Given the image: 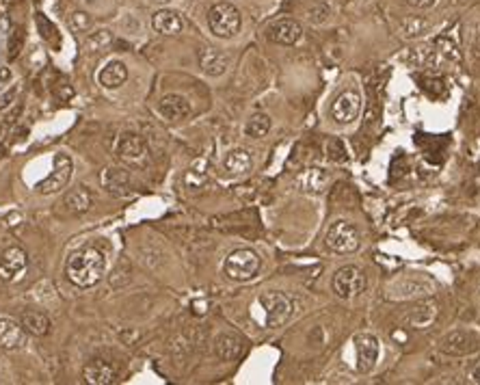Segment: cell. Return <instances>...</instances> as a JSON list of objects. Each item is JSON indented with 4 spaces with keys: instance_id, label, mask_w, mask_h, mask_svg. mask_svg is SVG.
<instances>
[{
    "instance_id": "1",
    "label": "cell",
    "mask_w": 480,
    "mask_h": 385,
    "mask_svg": "<svg viewBox=\"0 0 480 385\" xmlns=\"http://www.w3.org/2000/svg\"><path fill=\"white\" fill-rule=\"evenodd\" d=\"M106 273V256L98 247H82L70 253L65 262V277L76 288H93Z\"/></svg>"
},
{
    "instance_id": "2",
    "label": "cell",
    "mask_w": 480,
    "mask_h": 385,
    "mask_svg": "<svg viewBox=\"0 0 480 385\" xmlns=\"http://www.w3.org/2000/svg\"><path fill=\"white\" fill-rule=\"evenodd\" d=\"M240 11L229 5V3H216L210 11H208V26L212 35L221 37V39H231L238 31H240Z\"/></svg>"
},
{
    "instance_id": "3",
    "label": "cell",
    "mask_w": 480,
    "mask_h": 385,
    "mask_svg": "<svg viewBox=\"0 0 480 385\" xmlns=\"http://www.w3.org/2000/svg\"><path fill=\"white\" fill-rule=\"evenodd\" d=\"M223 271L234 282H249L260 271V258L251 249H236L225 258Z\"/></svg>"
},
{
    "instance_id": "4",
    "label": "cell",
    "mask_w": 480,
    "mask_h": 385,
    "mask_svg": "<svg viewBox=\"0 0 480 385\" xmlns=\"http://www.w3.org/2000/svg\"><path fill=\"white\" fill-rule=\"evenodd\" d=\"M359 232L353 223L349 221H336L331 227H329L327 236H325V245L329 251L333 253H353L359 249Z\"/></svg>"
},
{
    "instance_id": "5",
    "label": "cell",
    "mask_w": 480,
    "mask_h": 385,
    "mask_svg": "<svg viewBox=\"0 0 480 385\" xmlns=\"http://www.w3.org/2000/svg\"><path fill=\"white\" fill-rule=\"evenodd\" d=\"M72 173H74V162L67 154H57L54 156V169L52 173L41 180L37 184V192L39 195H52V192H59L63 190L72 180Z\"/></svg>"
},
{
    "instance_id": "6",
    "label": "cell",
    "mask_w": 480,
    "mask_h": 385,
    "mask_svg": "<svg viewBox=\"0 0 480 385\" xmlns=\"http://www.w3.org/2000/svg\"><path fill=\"white\" fill-rule=\"evenodd\" d=\"M366 290V275L357 266H342L333 275V293L340 299H353Z\"/></svg>"
},
{
    "instance_id": "7",
    "label": "cell",
    "mask_w": 480,
    "mask_h": 385,
    "mask_svg": "<svg viewBox=\"0 0 480 385\" xmlns=\"http://www.w3.org/2000/svg\"><path fill=\"white\" fill-rule=\"evenodd\" d=\"M26 269H29V256L20 247H7L5 251H0V282L13 284L22 280Z\"/></svg>"
},
{
    "instance_id": "8",
    "label": "cell",
    "mask_w": 480,
    "mask_h": 385,
    "mask_svg": "<svg viewBox=\"0 0 480 385\" xmlns=\"http://www.w3.org/2000/svg\"><path fill=\"white\" fill-rule=\"evenodd\" d=\"M260 306L264 308L266 314V325L270 329H275L279 325H283L292 314V301L288 299L286 295L279 293H268L260 297Z\"/></svg>"
},
{
    "instance_id": "9",
    "label": "cell",
    "mask_w": 480,
    "mask_h": 385,
    "mask_svg": "<svg viewBox=\"0 0 480 385\" xmlns=\"http://www.w3.org/2000/svg\"><path fill=\"white\" fill-rule=\"evenodd\" d=\"M82 381L89 385H113L119 381V370L115 364L102 357H95L85 368H82Z\"/></svg>"
},
{
    "instance_id": "10",
    "label": "cell",
    "mask_w": 480,
    "mask_h": 385,
    "mask_svg": "<svg viewBox=\"0 0 480 385\" xmlns=\"http://www.w3.org/2000/svg\"><path fill=\"white\" fill-rule=\"evenodd\" d=\"M359 111H362V95L357 91L340 93L336 102L331 104V117L338 123H353L359 117Z\"/></svg>"
},
{
    "instance_id": "11",
    "label": "cell",
    "mask_w": 480,
    "mask_h": 385,
    "mask_svg": "<svg viewBox=\"0 0 480 385\" xmlns=\"http://www.w3.org/2000/svg\"><path fill=\"white\" fill-rule=\"evenodd\" d=\"M355 353H357V370L370 373L379 360V340L372 334H357L355 336Z\"/></svg>"
},
{
    "instance_id": "12",
    "label": "cell",
    "mask_w": 480,
    "mask_h": 385,
    "mask_svg": "<svg viewBox=\"0 0 480 385\" xmlns=\"http://www.w3.org/2000/svg\"><path fill=\"white\" fill-rule=\"evenodd\" d=\"M266 39L279 46H292L301 39V26L294 20H279L266 29Z\"/></svg>"
},
{
    "instance_id": "13",
    "label": "cell",
    "mask_w": 480,
    "mask_h": 385,
    "mask_svg": "<svg viewBox=\"0 0 480 385\" xmlns=\"http://www.w3.org/2000/svg\"><path fill=\"white\" fill-rule=\"evenodd\" d=\"M26 345V332L11 319H0V349L18 351Z\"/></svg>"
},
{
    "instance_id": "14",
    "label": "cell",
    "mask_w": 480,
    "mask_h": 385,
    "mask_svg": "<svg viewBox=\"0 0 480 385\" xmlns=\"http://www.w3.org/2000/svg\"><path fill=\"white\" fill-rule=\"evenodd\" d=\"M115 152L117 156L123 160V162H139L145 154H147V149H145V143L141 136H136V134H121L119 136V141H117V147H115Z\"/></svg>"
},
{
    "instance_id": "15",
    "label": "cell",
    "mask_w": 480,
    "mask_h": 385,
    "mask_svg": "<svg viewBox=\"0 0 480 385\" xmlns=\"http://www.w3.org/2000/svg\"><path fill=\"white\" fill-rule=\"evenodd\" d=\"M158 111L162 113L164 119L180 121V119H186L190 115V104H188L186 98H182V95L169 93V95H162V98H160Z\"/></svg>"
},
{
    "instance_id": "16",
    "label": "cell",
    "mask_w": 480,
    "mask_h": 385,
    "mask_svg": "<svg viewBox=\"0 0 480 385\" xmlns=\"http://www.w3.org/2000/svg\"><path fill=\"white\" fill-rule=\"evenodd\" d=\"M102 186L111 192L115 197H123L130 192V175L123 171V169H106L102 173Z\"/></svg>"
},
{
    "instance_id": "17",
    "label": "cell",
    "mask_w": 480,
    "mask_h": 385,
    "mask_svg": "<svg viewBox=\"0 0 480 385\" xmlns=\"http://www.w3.org/2000/svg\"><path fill=\"white\" fill-rule=\"evenodd\" d=\"M474 349H476V338L468 332H452L442 342V351L448 355H465Z\"/></svg>"
},
{
    "instance_id": "18",
    "label": "cell",
    "mask_w": 480,
    "mask_h": 385,
    "mask_svg": "<svg viewBox=\"0 0 480 385\" xmlns=\"http://www.w3.org/2000/svg\"><path fill=\"white\" fill-rule=\"evenodd\" d=\"M63 203L72 214H85V212L91 210V206H93V195H91V190L85 188V186H74L63 197Z\"/></svg>"
},
{
    "instance_id": "19",
    "label": "cell",
    "mask_w": 480,
    "mask_h": 385,
    "mask_svg": "<svg viewBox=\"0 0 480 385\" xmlns=\"http://www.w3.org/2000/svg\"><path fill=\"white\" fill-rule=\"evenodd\" d=\"M152 26H154V31L160 33V35H177L182 31V18L177 16L175 11H169V9H160L154 13V18H152Z\"/></svg>"
},
{
    "instance_id": "20",
    "label": "cell",
    "mask_w": 480,
    "mask_h": 385,
    "mask_svg": "<svg viewBox=\"0 0 480 385\" xmlns=\"http://www.w3.org/2000/svg\"><path fill=\"white\" fill-rule=\"evenodd\" d=\"M98 80L104 89H119L123 82L128 80V67L121 61H111L106 63L104 70L98 74Z\"/></svg>"
},
{
    "instance_id": "21",
    "label": "cell",
    "mask_w": 480,
    "mask_h": 385,
    "mask_svg": "<svg viewBox=\"0 0 480 385\" xmlns=\"http://www.w3.org/2000/svg\"><path fill=\"white\" fill-rule=\"evenodd\" d=\"M20 325H22V329L26 334H31L35 338H44V336L50 334V319L46 314L35 312V310L24 312L20 316Z\"/></svg>"
},
{
    "instance_id": "22",
    "label": "cell",
    "mask_w": 480,
    "mask_h": 385,
    "mask_svg": "<svg viewBox=\"0 0 480 385\" xmlns=\"http://www.w3.org/2000/svg\"><path fill=\"white\" fill-rule=\"evenodd\" d=\"M199 65H201L203 74H208V76H221V74H225V70H227V57H225V54L218 52V50L208 48V50H203V52L199 54Z\"/></svg>"
},
{
    "instance_id": "23",
    "label": "cell",
    "mask_w": 480,
    "mask_h": 385,
    "mask_svg": "<svg viewBox=\"0 0 480 385\" xmlns=\"http://www.w3.org/2000/svg\"><path fill=\"white\" fill-rule=\"evenodd\" d=\"M35 26H37V33L48 46H52L54 50L61 48V33L57 29V24H54L46 13H41V11L35 13Z\"/></svg>"
},
{
    "instance_id": "24",
    "label": "cell",
    "mask_w": 480,
    "mask_h": 385,
    "mask_svg": "<svg viewBox=\"0 0 480 385\" xmlns=\"http://www.w3.org/2000/svg\"><path fill=\"white\" fill-rule=\"evenodd\" d=\"M214 351H216V357H218L221 362H231V360H236V357L240 355L242 342H240V338H236V336L223 334V336L216 338Z\"/></svg>"
},
{
    "instance_id": "25",
    "label": "cell",
    "mask_w": 480,
    "mask_h": 385,
    "mask_svg": "<svg viewBox=\"0 0 480 385\" xmlns=\"http://www.w3.org/2000/svg\"><path fill=\"white\" fill-rule=\"evenodd\" d=\"M223 164H225V169L231 175H242V173H247L253 167V158H251L249 152H247V149L238 147V149H231V152L225 156Z\"/></svg>"
},
{
    "instance_id": "26",
    "label": "cell",
    "mask_w": 480,
    "mask_h": 385,
    "mask_svg": "<svg viewBox=\"0 0 480 385\" xmlns=\"http://www.w3.org/2000/svg\"><path fill=\"white\" fill-rule=\"evenodd\" d=\"M435 316H437V303L435 301H424V303H420L411 310L407 321L418 329H427L435 321Z\"/></svg>"
},
{
    "instance_id": "27",
    "label": "cell",
    "mask_w": 480,
    "mask_h": 385,
    "mask_svg": "<svg viewBox=\"0 0 480 385\" xmlns=\"http://www.w3.org/2000/svg\"><path fill=\"white\" fill-rule=\"evenodd\" d=\"M270 130V117L264 115V113H257L249 119V123H247L244 132L253 136V139H262V136Z\"/></svg>"
},
{
    "instance_id": "28",
    "label": "cell",
    "mask_w": 480,
    "mask_h": 385,
    "mask_svg": "<svg viewBox=\"0 0 480 385\" xmlns=\"http://www.w3.org/2000/svg\"><path fill=\"white\" fill-rule=\"evenodd\" d=\"M113 44V37L108 31H98V33H93L89 39H87V48L91 52H100V50H106L108 46Z\"/></svg>"
},
{
    "instance_id": "29",
    "label": "cell",
    "mask_w": 480,
    "mask_h": 385,
    "mask_svg": "<svg viewBox=\"0 0 480 385\" xmlns=\"http://www.w3.org/2000/svg\"><path fill=\"white\" fill-rule=\"evenodd\" d=\"M24 29H16L9 39V59H16L18 54L22 52V46H24Z\"/></svg>"
},
{
    "instance_id": "30",
    "label": "cell",
    "mask_w": 480,
    "mask_h": 385,
    "mask_svg": "<svg viewBox=\"0 0 480 385\" xmlns=\"http://www.w3.org/2000/svg\"><path fill=\"white\" fill-rule=\"evenodd\" d=\"M70 22H72L74 29H76V31H80V33H87V31L91 29V26H93V20L89 18V13H82V11L72 13Z\"/></svg>"
},
{
    "instance_id": "31",
    "label": "cell",
    "mask_w": 480,
    "mask_h": 385,
    "mask_svg": "<svg viewBox=\"0 0 480 385\" xmlns=\"http://www.w3.org/2000/svg\"><path fill=\"white\" fill-rule=\"evenodd\" d=\"M407 3L411 7H418V9H429V7H433L437 3V0H407Z\"/></svg>"
},
{
    "instance_id": "32",
    "label": "cell",
    "mask_w": 480,
    "mask_h": 385,
    "mask_svg": "<svg viewBox=\"0 0 480 385\" xmlns=\"http://www.w3.org/2000/svg\"><path fill=\"white\" fill-rule=\"evenodd\" d=\"M13 98H16V89H11V91H7V95H3V98H0V108H5V106H9Z\"/></svg>"
},
{
    "instance_id": "33",
    "label": "cell",
    "mask_w": 480,
    "mask_h": 385,
    "mask_svg": "<svg viewBox=\"0 0 480 385\" xmlns=\"http://www.w3.org/2000/svg\"><path fill=\"white\" fill-rule=\"evenodd\" d=\"M470 379L474 381V383H478L480 385V362L476 364V368L472 370V375H470Z\"/></svg>"
},
{
    "instance_id": "34",
    "label": "cell",
    "mask_w": 480,
    "mask_h": 385,
    "mask_svg": "<svg viewBox=\"0 0 480 385\" xmlns=\"http://www.w3.org/2000/svg\"><path fill=\"white\" fill-rule=\"evenodd\" d=\"M156 3H169V0H156Z\"/></svg>"
}]
</instances>
